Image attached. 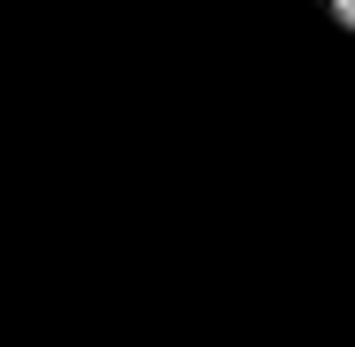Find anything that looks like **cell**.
Masks as SVG:
<instances>
[{"instance_id": "obj_1", "label": "cell", "mask_w": 355, "mask_h": 347, "mask_svg": "<svg viewBox=\"0 0 355 347\" xmlns=\"http://www.w3.org/2000/svg\"><path fill=\"white\" fill-rule=\"evenodd\" d=\"M325 15H333V23H340V30L355 38V0H325Z\"/></svg>"}]
</instances>
